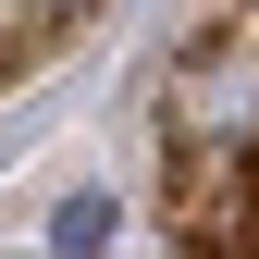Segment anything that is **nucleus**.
Masks as SVG:
<instances>
[{"label": "nucleus", "instance_id": "obj_2", "mask_svg": "<svg viewBox=\"0 0 259 259\" xmlns=\"http://www.w3.org/2000/svg\"><path fill=\"white\" fill-rule=\"evenodd\" d=\"M50 247H62V259H87V247H111V198H74V210L50 222Z\"/></svg>", "mask_w": 259, "mask_h": 259}, {"label": "nucleus", "instance_id": "obj_1", "mask_svg": "<svg viewBox=\"0 0 259 259\" xmlns=\"http://www.w3.org/2000/svg\"><path fill=\"white\" fill-rule=\"evenodd\" d=\"M173 222H185V247H210V259H259V173H247L235 148L185 160V198H173Z\"/></svg>", "mask_w": 259, "mask_h": 259}]
</instances>
